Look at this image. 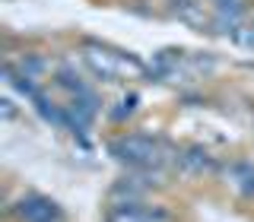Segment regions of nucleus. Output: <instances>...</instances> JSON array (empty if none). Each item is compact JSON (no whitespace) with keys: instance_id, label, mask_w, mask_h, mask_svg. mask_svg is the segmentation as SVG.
<instances>
[{"instance_id":"obj_2","label":"nucleus","mask_w":254,"mask_h":222,"mask_svg":"<svg viewBox=\"0 0 254 222\" xmlns=\"http://www.w3.org/2000/svg\"><path fill=\"white\" fill-rule=\"evenodd\" d=\"M13 216L19 222H64V210L54 200H48L42 194H29L22 197L16 206H10Z\"/></svg>"},{"instance_id":"obj_1","label":"nucleus","mask_w":254,"mask_h":222,"mask_svg":"<svg viewBox=\"0 0 254 222\" xmlns=\"http://www.w3.org/2000/svg\"><path fill=\"white\" fill-rule=\"evenodd\" d=\"M108 153L118 159V162L130 165V168H140V171H149V168H159L162 162V153H159V143L146 133H124V137L111 140L108 143Z\"/></svg>"},{"instance_id":"obj_5","label":"nucleus","mask_w":254,"mask_h":222,"mask_svg":"<svg viewBox=\"0 0 254 222\" xmlns=\"http://www.w3.org/2000/svg\"><path fill=\"white\" fill-rule=\"evenodd\" d=\"M22 73H29V76H38L45 70V60L42 57H35V54H26V57H22Z\"/></svg>"},{"instance_id":"obj_4","label":"nucleus","mask_w":254,"mask_h":222,"mask_svg":"<svg viewBox=\"0 0 254 222\" xmlns=\"http://www.w3.org/2000/svg\"><path fill=\"white\" fill-rule=\"evenodd\" d=\"M181 162H185L190 171H210L213 165H216V162H213V156L206 153V149H200V146H190L188 153L181 156Z\"/></svg>"},{"instance_id":"obj_3","label":"nucleus","mask_w":254,"mask_h":222,"mask_svg":"<svg viewBox=\"0 0 254 222\" xmlns=\"http://www.w3.org/2000/svg\"><path fill=\"white\" fill-rule=\"evenodd\" d=\"M229 174H232V181H235V187H238V194L245 197V200H251L254 197V162H232L229 165Z\"/></svg>"},{"instance_id":"obj_6","label":"nucleus","mask_w":254,"mask_h":222,"mask_svg":"<svg viewBox=\"0 0 254 222\" xmlns=\"http://www.w3.org/2000/svg\"><path fill=\"white\" fill-rule=\"evenodd\" d=\"M133 102H137L133 95H130V99H124V102H121V108H115V111H111V117H115V121H124V117L133 111Z\"/></svg>"}]
</instances>
